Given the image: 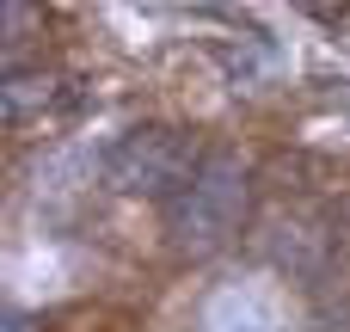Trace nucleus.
Here are the masks:
<instances>
[{"label": "nucleus", "mask_w": 350, "mask_h": 332, "mask_svg": "<svg viewBox=\"0 0 350 332\" xmlns=\"http://www.w3.org/2000/svg\"><path fill=\"white\" fill-rule=\"evenodd\" d=\"M246 203H252V166L234 148H209L203 166L191 173V185L166 203V240H172V253H185V259L221 253L240 234Z\"/></svg>", "instance_id": "1"}, {"label": "nucleus", "mask_w": 350, "mask_h": 332, "mask_svg": "<svg viewBox=\"0 0 350 332\" xmlns=\"http://www.w3.org/2000/svg\"><path fill=\"white\" fill-rule=\"evenodd\" d=\"M203 154L209 148H197L172 123H135V129H123L105 148V185L123 191V197H160V203H172L191 185V173L203 166Z\"/></svg>", "instance_id": "2"}, {"label": "nucleus", "mask_w": 350, "mask_h": 332, "mask_svg": "<svg viewBox=\"0 0 350 332\" xmlns=\"http://www.w3.org/2000/svg\"><path fill=\"white\" fill-rule=\"evenodd\" d=\"M49 99H55V74L6 62V123H25L31 105H49Z\"/></svg>", "instance_id": "3"}, {"label": "nucleus", "mask_w": 350, "mask_h": 332, "mask_svg": "<svg viewBox=\"0 0 350 332\" xmlns=\"http://www.w3.org/2000/svg\"><path fill=\"white\" fill-rule=\"evenodd\" d=\"M6 332H31V314H18V308H12V314H6Z\"/></svg>", "instance_id": "4"}]
</instances>
